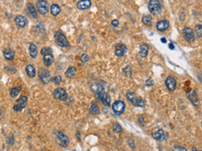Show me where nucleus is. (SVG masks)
I'll use <instances>...</instances> for the list:
<instances>
[{"label": "nucleus", "instance_id": "nucleus-22", "mask_svg": "<svg viewBox=\"0 0 202 151\" xmlns=\"http://www.w3.org/2000/svg\"><path fill=\"white\" fill-rule=\"evenodd\" d=\"M25 71L30 78H34L35 77V69L32 65H28L25 68Z\"/></svg>", "mask_w": 202, "mask_h": 151}, {"label": "nucleus", "instance_id": "nucleus-27", "mask_svg": "<svg viewBox=\"0 0 202 151\" xmlns=\"http://www.w3.org/2000/svg\"><path fill=\"white\" fill-rule=\"evenodd\" d=\"M30 55L32 58H35L37 55H38V49L37 46L34 44H31L30 45Z\"/></svg>", "mask_w": 202, "mask_h": 151}, {"label": "nucleus", "instance_id": "nucleus-39", "mask_svg": "<svg viewBox=\"0 0 202 151\" xmlns=\"http://www.w3.org/2000/svg\"><path fill=\"white\" fill-rule=\"evenodd\" d=\"M112 25H113V26H115V27L118 26V25H119V21H118L117 19L113 20V21H112Z\"/></svg>", "mask_w": 202, "mask_h": 151}, {"label": "nucleus", "instance_id": "nucleus-4", "mask_svg": "<svg viewBox=\"0 0 202 151\" xmlns=\"http://www.w3.org/2000/svg\"><path fill=\"white\" fill-rule=\"evenodd\" d=\"M28 98L25 96H20L19 99H17L15 105L13 106V109L15 112H20L27 106Z\"/></svg>", "mask_w": 202, "mask_h": 151}, {"label": "nucleus", "instance_id": "nucleus-3", "mask_svg": "<svg viewBox=\"0 0 202 151\" xmlns=\"http://www.w3.org/2000/svg\"><path fill=\"white\" fill-rule=\"evenodd\" d=\"M56 141L59 146L66 148L69 144V138L64 133L58 131L56 133Z\"/></svg>", "mask_w": 202, "mask_h": 151}, {"label": "nucleus", "instance_id": "nucleus-21", "mask_svg": "<svg viewBox=\"0 0 202 151\" xmlns=\"http://www.w3.org/2000/svg\"><path fill=\"white\" fill-rule=\"evenodd\" d=\"M53 61H54V56H52L51 54L46 55L43 57V62H44L46 66H50L51 64L53 63Z\"/></svg>", "mask_w": 202, "mask_h": 151}, {"label": "nucleus", "instance_id": "nucleus-12", "mask_svg": "<svg viewBox=\"0 0 202 151\" xmlns=\"http://www.w3.org/2000/svg\"><path fill=\"white\" fill-rule=\"evenodd\" d=\"M187 97H188V99L190 101V103L194 106H198L200 104V99H199L198 94L194 89H192L189 93H187Z\"/></svg>", "mask_w": 202, "mask_h": 151}, {"label": "nucleus", "instance_id": "nucleus-30", "mask_svg": "<svg viewBox=\"0 0 202 151\" xmlns=\"http://www.w3.org/2000/svg\"><path fill=\"white\" fill-rule=\"evenodd\" d=\"M142 23L146 25H151L153 23V18L152 16L144 14L142 16Z\"/></svg>", "mask_w": 202, "mask_h": 151}, {"label": "nucleus", "instance_id": "nucleus-1", "mask_svg": "<svg viewBox=\"0 0 202 151\" xmlns=\"http://www.w3.org/2000/svg\"><path fill=\"white\" fill-rule=\"evenodd\" d=\"M148 9L153 14H159L162 9V2L159 0H150L148 2Z\"/></svg>", "mask_w": 202, "mask_h": 151}, {"label": "nucleus", "instance_id": "nucleus-25", "mask_svg": "<svg viewBox=\"0 0 202 151\" xmlns=\"http://www.w3.org/2000/svg\"><path fill=\"white\" fill-rule=\"evenodd\" d=\"M148 50H149V47L147 46V45L142 44L140 46V56H142V58H145L148 54Z\"/></svg>", "mask_w": 202, "mask_h": 151}, {"label": "nucleus", "instance_id": "nucleus-42", "mask_svg": "<svg viewBox=\"0 0 202 151\" xmlns=\"http://www.w3.org/2000/svg\"><path fill=\"white\" fill-rule=\"evenodd\" d=\"M192 151H198V150H197V149H196L195 147H192Z\"/></svg>", "mask_w": 202, "mask_h": 151}, {"label": "nucleus", "instance_id": "nucleus-31", "mask_svg": "<svg viewBox=\"0 0 202 151\" xmlns=\"http://www.w3.org/2000/svg\"><path fill=\"white\" fill-rule=\"evenodd\" d=\"M51 52H52V50L50 47H43L41 49V50H40V53H41V55H43V56L51 54Z\"/></svg>", "mask_w": 202, "mask_h": 151}, {"label": "nucleus", "instance_id": "nucleus-10", "mask_svg": "<svg viewBox=\"0 0 202 151\" xmlns=\"http://www.w3.org/2000/svg\"><path fill=\"white\" fill-rule=\"evenodd\" d=\"M182 34H183V35H184V37H185L186 41H188V42H193L194 40V31L192 30L191 28L185 27L182 30Z\"/></svg>", "mask_w": 202, "mask_h": 151}, {"label": "nucleus", "instance_id": "nucleus-11", "mask_svg": "<svg viewBox=\"0 0 202 151\" xmlns=\"http://www.w3.org/2000/svg\"><path fill=\"white\" fill-rule=\"evenodd\" d=\"M96 97H97L98 99L105 105V107H110V102H111V100H110V96L108 95V93L102 92H100V93H97V94H96Z\"/></svg>", "mask_w": 202, "mask_h": 151}, {"label": "nucleus", "instance_id": "nucleus-19", "mask_svg": "<svg viewBox=\"0 0 202 151\" xmlns=\"http://www.w3.org/2000/svg\"><path fill=\"white\" fill-rule=\"evenodd\" d=\"M15 52L10 49H6L3 50V57L9 61H12L15 60Z\"/></svg>", "mask_w": 202, "mask_h": 151}, {"label": "nucleus", "instance_id": "nucleus-33", "mask_svg": "<svg viewBox=\"0 0 202 151\" xmlns=\"http://www.w3.org/2000/svg\"><path fill=\"white\" fill-rule=\"evenodd\" d=\"M123 71L125 72L126 76L127 77L131 78V67L130 66H126V67L124 68Z\"/></svg>", "mask_w": 202, "mask_h": 151}, {"label": "nucleus", "instance_id": "nucleus-37", "mask_svg": "<svg viewBox=\"0 0 202 151\" xmlns=\"http://www.w3.org/2000/svg\"><path fill=\"white\" fill-rule=\"evenodd\" d=\"M53 82L56 84V85H59L61 82H62V77L61 76H57V77H55L54 78H53Z\"/></svg>", "mask_w": 202, "mask_h": 151}, {"label": "nucleus", "instance_id": "nucleus-32", "mask_svg": "<svg viewBox=\"0 0 202 151\" xmlns=\"http://www.w3.org/2000/svg\"><path fill=\"white\" fill-rule=\"evenodd\" d=\"M195 34H197V36L199 38H201L202 36V26L201 24H198L195 26Z\"/></svg>", "mask_w": 202, "mask_h": 151}, {"label": "nucleus", "instance_id": "nucleus-40", "mask_svg": "<svg viewBox=\"0 0 202 151\" xmlns=\"http://www.w3.org/2000/svg\"><path fill=\"white\" fill-rule=\"evenodd\" d=\"M169 49H171V50H174V46L173 43H169Z\"/></svg>", "mask_w": 202, "mask_h": 151}, {"label": "nucleus", "instance_id": "nucleus-26", "mask_svg": "<svg viewBox=\"0 0 202 151\" xmlns=\"http://www.w3.org/2000/svg\"><path fill=\"white\" fill-rule=\"evenodd\" d=\"M50 10H51V13L52 15L57 16V14H60V12H61V8H60L59 5H57L56 3H53V4H51Z\"/></svg>", "mask_w": 202, "mask_h": 151}, {"label": "nucleus", "instance_id": "nucleus-20", "mask_svg": "<svg viewBox=\"0 0 202 151\" xmlns=\"http://www.w3.org/2000/svg\"><path fill=\"white\" fill-rule=\"evenodd\" d=\"M90 88H91V90H92L94 92H95L96 94H97V93H100V92H103V86H102L101 84L96 83V82L92 83L91 86H90Z\"/></svg>", "mask_w": 202, "mask_h": 151}, {"label": "nucleus", "instance_id": "nucleus-2", "mask_svg": "<svg viewBox=\"0 0 202 151\" xmlns=\"http://www.w3.org/2000/svg\"><path fill=\"white\" fill-rule=\"evenodd\" d=\"M126 98L131 103H132L136 107H144L145 103H144L143 99L139 97L137 94H135L133 92H128L126 93Z\"/></svg>", "mask_w": 202, "mask_h": 151}, {"label": "nucleus", "instance_id": "nucleus-34", "mask_svg": "<svg viewBox=\"0 0 202 151\" xmlns=\"http://www.w3.org/2000/svg\"><path fill=\"white\" fill-rule=\"evenodd\" d=\"M113 130L115 133L120 134L121 131H122V128H121V126L119 124V123H115L113 127Z\"/></svg>", "mask_w": 202, "mask_h": 151}, {"label": "nucleus", "instance_id": "nucleus-35", "mask_svg": "<svg viewBox=\"0 0 202 151\" xmlns=\"http://www.w3.org/2000/svg\"><path fill=\"white\" fill-rule=\"evenodd\" d=\"M172 150L173 151H187L185 147L179 146V145H174L172 147Z\"/></svg>", "mask_w": 202, "mask_h": 151}, {"label": "nucleus", "instance_id": "nucleus-29", "mask_svg": "<svg viewBox=\"0 0 202 151\" xmlns=\"http://www.w3.org/2000/svg\"><path fill=\"white\" fill-rule=\"evenodd\" d=\"M21 91V88L20 87H14L13 88H11L10 90V97H15L17 96L19 94Z\"/></svg>", "mask_w": 202, "mask_h": 151}, {"label": "nucleus", "instance_id": "nucleus-18", "mask_svg": "<svg viewBox=\"0 0 202 151\" xmlns=\"http://www.w3.org/2000/svg\"><path fill=\"white\" fill-rule=\"evenodd\" d=\"M153 137L158 141H162L164 139V132L161 128L156 129L153 132Z\"/></svg>", "mask_w": 202, "mask_h": 151}, {"label": "nucleus", "instance_id": "nucleus-36", "mask_svg": "<svg viewBox=\"0 0 202 151\" xmlns=\"http://www.w3.org/2000/svg\"><path fill=\"white\" fill-rule=\"evenodd\" d=\"M89 56H88V54H86V53H83L82 56H81V58H80V61L82 63H85V62H87V61H89Z\"/></svg>", "mask_w": 202, "mask_h": 151}, {"label": "nucleus", "instance_id": "nucleus-5", "mask_svg": "<svg viewBox=\"0 0 202 151\" xmlns=\"http://www.w3.org/2000/svg\"><path fill=\"white\" fill-rule=\"evenodd\" d=\"M53 97L57 100H61V101H66L68 99V95L67 92H66L64 88H58L54 90L53 92Z\"/></svg>", "mask_w": 202, "mask_h": 151}, {"label": "nucleus", "instance_id": "nucleus-15", "mask_svg": "<svg viewBox=\"0 0 202 151\" xmlns=\"http://www.w3.org/2000/svg\"><path fill=\"white\" fill-rule=\"evenodd\" d=\"M15 22L18 28H24L28 24V19L24 16L18 15L15 19Z\"/></svg>", "mask_w": 202, "mask_h": 151}, {"label": "nucleus", "instance_id": "nucleus-14", "mask_svg": "<svg viewBox=\"0 0 202 151\" xmlns=\"http://www.w3.org/2000/svg\"><path fill=\"white\" fill-rule=\"evenodd\" d=\"M127 51V47L123 44H116L115 46V53L119 57L123 56Z\"/></svg>", "mask_w": 202, "mask_h": 151}, {"label": "nucleus", "instance_id": "nucleus-23", "mask_svg": "<svg viewBox=\"0 0 202 151\" xmlns=\"http://www.w3.org/2000/svg\"><path fill=\"white\" fill-rule=\"evenodd\" d=\"M100 112L99 108L96 103H92L90 108H89V113L92 115H98Z\"/></svg>", "mask_w": 202, "mask_h": 151}, {"label": "nucleus", "instance_id": "nucleus-44", "mask_svg": "<svg viewBox=\"0 0 202 151\" xmlns=\"http://www.w3.org/2000/svg\"><path fill=\"white\" fill-rule=\"evenodd\" d=\"M73 151H76V150H73Z\"/></svg>", "mask_w": 202, "mask_h": 151}, {"label": "nucleus", "instance_id": "nucleus-8", "mask_svg": "<svg viewBox=\"0 0 202 151\" xmlns=\"http://www.w3.org/2000/svg\"><path fill=\"white\" fill-rule=\"evenodd\" d=\"M36 8L38 10V12L40 14L45 15L48 13L49 11V3L47 1H44V0H39L36 2Z\"/></svg>", "mask_w": 202, "mask_h": 151}, {"label": "nucleus", "instance_id": "nucleus-7", "mask_svg": "<svg viewBox=\"0 0 202 151\" xmlns=\"http://www.w3.org/2000/svg\"><path fill=\"white\" fill-rule=\"evenodd\" d=\"M112 109H113L114 113L115 115H121L124 112L125 109H126V104L121 100L115 101L112 104Z\"/></svg>", "mask_w": 202, "mask_h": 151}, {"label": "nucleus", "instance_id": "nucleus-13", "mask_svg": "<svg viewBox=\"0 0 202 151\" xmlns=\"http://www.w3.org/2000/svg\"><path fill=\"white\" fill-rule=\"evenodd\" d=\"M165 85H166V88H168L169 91H171V92L175 91L176 87H177L176 79L173 77H169L165 81Z\"/></svg>", "mask_w": 202, "mask_h": 151}, {"label": "nucleus", "instance_id": "nucleus-41", "mask_svg": "<svg viewBox=\"0 0 202 151\" xmlns=\"http://www.w3.org/2000/svg\"><path fill=\"white\" fill-rule=\"evenodd\" d=\"M161 41H162L163 43H166V42H167V40H165V39H163V38H162V39H161Z\"/></svg>", "mask_w": 202, "mask_h": 151}, {"label": "nucleus", "instance_id": "nucleus-16", "mask_svg": "<svg viewBox=\"0 0 202 151\" xmlns=\"http://www.w3.org/2000/svg\"><path fill=\"white\" fill-rule=\"evenodd\" d=\"M156 27L158 29V30L159 31H164L166 30L169 29V22L168 20H160L158 21L157 24H156Z\"/></svg>", "mask_w": 202, "mask_h": 151}, {"label": "nucleus", "instance_id": "nucleus-6", "mask_svg": "<svg viewBox=\"0 0 202 151\" xmlns=\"http://www.w3.org/2000/svg\"><path fill=\"white\" fill-rule=\"evenodd\" d=\"M55 40L58 46H62V47H67L69 46V43L67 40L66 36L64 35L63 33L60 31H57L55 33Z\"/></svg>", "mask_w": 202, "mask_h": 151}, {"label": "nucleus", "instance_id": "nucleus-28", "mask_svg": "<svg viewBox=\"0 0 202 151\" xmlns=\"http://www.w3.org/2000/svg\"><path fill=\"white\" fill-rule=\"evenodd\" d=\"M27 8H28V10H29L30 14H31L34 18H35V19H36V18L38 17V16H37L36 9H35V8L34 7V5H33L31 3H27Z\"/></svg>", "mask_w": 202, "mask_h": 151}, {"label": "nucleus", "instance_id": "nucleus-17", "mask_svg": "<svg viewBox=\"0 0 202 151\" xmlns=\"http://www.w3.org/2000/svg\"><path fill=\"white\" fill-rule=\"evenodd\" d=\"M92 3L90 0H83V1H79L77 3V8L79 10H86L90 8Z\"/></svg>", "mask_w": 202, "mask_h": 151}, {"label": "nucleus", "instance_id": "nucleus-43", "mask_svg": "<svg viewBox=\"0 0 202 151\" xmlns=\"http://www.w3.org/2000/svg\"><path fill=\"white\" fill-rule=\"evenodd\" d=\"M77 136H78V139L80 140V136H79V132H78V133H77Z\"/></svg>", "mask_w": 202, "mask_h": 151}, {"label": "nucleus", "instance_id": "nucleus-9", "mask_svg": "<svg viewBox=\"0 0 202 151\" xmlns=\"http://www.w3.org/2000/svg\"><path fill=\"white\" fill-rule=\"evenodd\" d=\"M38 76L40 81H42L44 84H47L51 80V72L45 68H40L38 72Z\"/></svg>", "mask_w": 202, "mask_h": 151}, {"label": "nucleus", "instance_id": "nucleus-45", "mask_svg": "<svg viewBox=\"0 0 202 151\" xmlns=\"http://www.w3.org/2000/svg\"><path fill=\"white\" fill-rule=\"evenodd\" d=\"M200 151H201V150H200Z\"/></svg>", "mask_w": 202, "mask_h": 151}, {"label": "nucleus", "instance_id": "nucleus-38", "mask_svg": "<svg viewBox=\"0 0 202 151\" xmlns=\"http://www.w3.org/2000/svg\"><path fill=\"white\" fill-rule=\"evenodd\" d=\"M128 144L131 147V149H135V145H134V142H133V139H129V140H128Z\"/></svg>", "mask_w": 202, "mask_h": 151}, {"label": "nucleus", "instance_id": "nucleus-24", "mask_svg": "<svg viewBox=\"0 0 202 151\" xmlns=\"http://www.w3.org/2000/svg\"><path fill=\"white\" fill-rule=\"evenodd\" d=\"M76 72H77L76 67H74V66H70V67L67 68V70L65 72V76H66L67 77H68V78H73V77L75 76Z\"/></svg>", "mask_w": 202, "mask_h": 151}]
</instances>
